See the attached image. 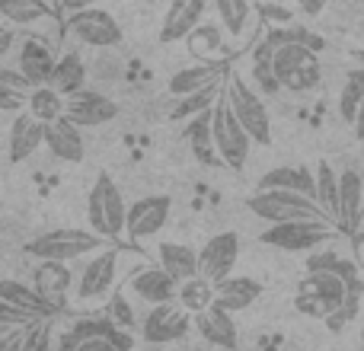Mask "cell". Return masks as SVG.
Returning a JSON list of instances; mask_svg holds the SVG:
<instances>
[{"label":"cell","mask_w":364,"mask_h":351,"mask_svg":"<svg viewBox=\"0 0 364 351\" xmlns=\"http://www.w3.org/2000/svg\"><path fill=\"white\" fill-rule=\"evenodd\" d=\"M246 207L256 214L259 220L275 224H333L336 220L323 211V205L316 198L297 192H282V188H256V195L246 198Z\"/></svg>","instance_id":"6da1fadb"},{"label":"cell","mask_w":364,"mask_h":351,"mask_svg":"<svg viewBox=\"0 0 364 351\" xmlns=\"http://www.w3.org/2000/svg\"><path fill=\"white\" fill-rule=\"evenodd\" d=\"M106 239L96 230H83V227H58V230H48L42 237L29 239L26 243V252L38 262H70V259L80 256H96L102 252Z\"/></svg>","instance_id":"7a4b0ae2"},{"label":"cell","mask_w":364,"mask_h":351,"mask_svg":"<svg viewBox=\"0 0 364 351\" xmlns=\"http://www.w3.org/2000/svg\"><path fill=\"white\" fill-rule=\"evenodd\" d=\"M87 220L90 230H96L102 239H119L128 224V207L122 198V188L109 173H100L87 198Z\"/></svg>","instance_id":"3957f363"},{"label":"cell","mask_w":364,"mask_h":351,"mask_svg":"<svg viewBox=\"0 0 364 351\" xmlns=\"http://www.w3.org/2000/svg\"><path fill=\"white\" fill-rule=\"evenodd\" d=\"M346 297L348 288L336 271H310L307 278L301 281L294 297V307L307 316H316V320H333L346 310Z\"/></svg>","instance_id":"277c9868"},{"label":"cell","mask_w":364,"mask_h":351,"mask_svg":"<svg viewBox=\"0 0 364 351\" xmlns=\"http://www.w3.org/2000/svg\"><path fill=\"white\" fill-rule=\"evenodd\" d=\"M224 93H227V99H230L233 115L240 119V125L250 131L252 144L269 147L272 144V119H269V109H265V99L259 96V90L250 87L240 74H230L224 83Z\"/></svg>","instance_id":"5b68a950"},{"label":"cell","mask_w":364,"mask_h":351,"mask_svg":"<svg viewBox=\"0 0 364 351\" xmlns=\"http://www.w3.org/2000/svg\"><path fill=\"white\" fill-rule=\"evenodd\" d=\"M275 70H278L282 90H288V93H310V90L320 87V58L304 42L278 45Z\"/></svg>","instance_id":"8992f818"},{"label":"cell","mask_w":364,"mask_h":351,"mask_svg":"<svg viewBox=\"0 0 364 351\" xmlns=\"http://www.w3.org/2000/svg\"><path fill=\"white\" fill-rule=\"evenodd\" d=\"M211 122H214V151L218 157L224 160L230 170H243L246 160H250V151H252V138L240 119L233 115V106L227 99V93L218 99V106L211 109Z\"/></svg>","instance_id":"52a82bcc"},{"label":"cell","mask_w":364,"mask_h":351,"mask_svg":"<svg viewBox=\"0 0 364 351\" xmlns=\"http://www.w3.org/2000/svg\"><path fill=\"white\" fill-rule=\"evenodd\" d=\"M339 227L333 224H275L269 230L259 233L265 246L272 249H284V252H314L320 246L333 243Z\"/></svg>","instance_id":"ba28073f"},{"label":"cell","mask_w":364,"mask_h":351,"mask_svg":"<svg viewBox=\"0 0 364 351\" xmlns=\"http://www.w3.org/2000/svg\"><path fill=\"white\" fill-rule=\"evenodd\" d=\"M119 259L122 252L115 249H102L83 265L80 278H77V301L80 303H102L115 288L119 278Z\"/></svg>","instance_id":"9c48e42d"},{"label":"cell","mask_w":364,"mask_h":351,"mask_svg":"<svg viewBox=\"0 0 364 351\" xmlns=\"http://www.w3.org/2000/svg\"><path fill=\"white\" fill-rule=\"evenodd\" d=\"M68 36H74L90 48H115L122 42V26L115 23L112 13L90 6V10H77L68 16Z\"/></svg>","instance_id":"30bf717a"},{"label":"cell","mask_w":364,"mask_h":351,"mask_svg":"<svg viewBox=\"0 0 364 351\" xmlns=\"http://www.w3.org/2000/svg\"><path fill=\"white\" fill-rule=\"evenodd\" d=\"M192 323L195 320H188V310L182 303H160V307H151V313L141 323V339L147 345H170L188 333Z\"/></svg>","instance_id":"8fae6325"},{"label":"cell","mask_w":364,"mask_h":351,"mask_svg":"<svg viewBox=\"0 0 364 351\" xmlns=\"http://www.w3.org/2000/svg\"><path fill=\"white\" fill-rule=\"evenodd\" d=\"M240 259V237L233 230L214 233L205 246L198 249V265H201V278H208L211 284H220L230 278V271L237 269Z\"/></svg>","instance_id":"7c38bea8"},{"label":"cell","mask_w":364,"mask_h":351,"mask_svg":"<svg viewBox=\"0 0 364 351\" xmlns=\"http://www.w3.org/2000/svg\"><path fill=\"white\" fill-rule=\"evenodd\" d=\"M170 211H173L170 195H144V198H138L132 207H128L125 233L132 239L154 237V233H160L166 227V220H170Z\"/></svg>","instance_id":"4fadbf2b"},{"label":"cell","mask_w":364,"mask_h":351,"mask_svg":"<svg viewBox=\"0 0 364 351\" xmlns=\"http://www.w3.org/2000/svg\"><path fill=\"white\" fill-rule=\"evenodd\" d=\"M64 115H68L77 128L106 125V122L119 119V102L109 99L106 93H96V90H80V93L68 96Z\"/></svg>","instance_id":"5bb4252c"},{"label":"cell","mask_w":364,"mask_h":351,"mask_svg":"<svg viewBox=\"0 0 364 351\" xmlns=\"http://www.w3.org/2000/svg\"><path fill=\"white\" fill-rule=\"evenodd\" d=\"M211 4L214 0H173L160 26V42H182L186 36H192Z\"/></svg>","instance_id":"9a60e30c"},{"label":"cell","mask_w":364,"mask_h":351,"mask_svg":"<svg viewBox=\"0 0 364 351\" xmlns=\"http://www.w3.org/2000/svg\"><path fill=\"white\" fill-rule=\"evenodd\" d=\"M128 288H132L141 301L151 303V307L179 301V281L164 269V265H157V269H154V265H151V269H141L138 275L128 281Z\"/></svg>","instance_id":"2e32d148"},{"label":"cell","mask_w":364,"mask_h":351,"mask_svg":"<svg viewBox=\"0 0 364 351\" xmlns=\"http://www.w3.org/2000/svg\"><path fill=\"white\" fill-rule=\"evenodd\" d=\"M32 288L55 310H64L68 291L74 288V271L68 269V262H38L36 271H32Z\"/></svg>","instance_id":"e0dca14e"},{"label":"cell","mask_w":364,"mask_h":351,"mask_svg":"<svg viewBox=\"0 0 364 351\" xmlns=\"http://www.w3.org/2000/svg\"><path fill=\"white\" fill-rule=\"evenodd\" d=\"M16 68L23 70L26 80H29L32 87H48L51 74H55V68H58V58L42 38H26V42L19 45V64Z\"/></svg>","instance_id":"ac0fdd59"},{"label":"cell","mask_w":364,"mask_h":351,"mask_svg":"<svg viewBox=\"0 0 364 351\" xmlns=\"http://www.w3.org/2000/svg\"><path fill=\"white\" fill-rule=\"evenodd\" d=\"M195 329H198V335L208 342V345L214 348H227L233 351L240 345V335H237V323H233V313H227L224 307H218L214 303L211 310H205V313L195 316Z\"/></svg>","instance_id":"d6986e66"},{"label":"cell","mask_w":364,"mask_h":351,"mask_svg":"<svg viewBox=\"0 0 364 351\" xmlns=\"http://www.w3.org/2000/svg\"><path fill=\"white\" fill-rule=\"evenodd\" d=\"M45 122H38L32 112H19L10 125V163L29 160L45 144Z\"/></svg>","instance_id":"ffe728a7"},{"label":"cell","mask_w":364,"mask_h":351,"mask_svg":"<svg viewBox=\"0 0 364 351\" xmlns=\"http://www.w3.org/2000/svg\"><path fill=\"white\" fill-rule=\"evenodd\" d=\"M45 147L51 151V157L64 160V163H80L83 160V138H80V128L64 115V119L51 122L45 128Z\"/></svg>","instance_id":"44dd1931"},{"label":"cell","mask_w":364,"mask_h":351,"mask_svg":"<svg viewBox=\"0 0 364 351\" xmlns=\"http://www.w3.org/2000/svg\"><path fill=\"white\" fill-rule=\"evenodd\" d=\"M361 195H364L361 176L355 170H342V182H339V230L348 233V237H358Z\"/></svg>","instance_id":"7402d4cb"},{"label":"cell","mask_w":364,"mask_h":351,"mask_svg":"<svg viewBox=\"0 0 364 351\" xmlns=\"http://www.w3.org/2000/svg\"><path fill=\"white\" fill-rule=\"evenodd\" d=\"M259 188H282V192H297L307 195V198H316V170H307V166H275L259 179Z\"/></svg>","instance_id":"603a6c76"},{"label":"cell","mask_w":364,"mask_h":351,"mask_svg":"<svg viewBox=\"0 0 364 351\" xmlns=\"http://www.w3.org/2000/svg\"><path fill=\"white\" fill-rule=\"evenodd\" d=\"M218 288V307H224L227 313H240V310H250L252 303L259 301L262 294V284L256 278H246V275H230L227 281L214 284Z\"/></svg>","instance_id":"cb8c5ba5"},{"label":"cell","mask_w":364,"mask_h":351,"mask_svg":"<svg viewBox=\"0 0 364 351\" xmlns=\"http://www.w3.org/2000/svg\"><path fill=\"white\" fill-rule=\"evenodd\" d=\"M224 77H220V64H192V68H179L176 74L170 77V93L173 99H182V96H192V93H201V90L214 87V83H220Z\"/></svg>","instance_id":"d4e9b609"},{"label":"cell","mask_w":364,"mask_h":351,"mask_svg":"<svg viewBox=\"0 0 364 351\" xmlns=\"http://www.w3.org/2000/svg\"><path fill=\"white\" fill-rule=\"evenodd\" d=\"M250 74L259 93H282L278 70H275V45H272L269 36L262 42H256V48L250 51Z\"/></svg>","instance_id":"484cf974"},{"label":"cell","mask_w":364,"mask_h":351,"mask_svg":"<svg viewBox=\"0 0 364 351\" xmlns=\"http://www.w3.org/2000/svg\"><path fill=\"white\" fill-rule=\"evenodd\" d=\"M160 265L170 271L173 278L182 284V281H192V278L201 275V265H198V252L186 243H160Z\"/></svg>","instance_id":"4316f807"},{"label":"cell","mask_w":364,"mask_h":351,"mask_svg":"<svg viewBox=\"0 0 364 351\" xmlns=\"http://www.w3.org/2000/svg\"><path fill=\"white\" fill-rule=\"evenodd\" d=\"M0 301H4V303H13V307L29 310V313L42 316V320H51V316L58 313V310L51 307V303L45 301V297L38 294V291L32 288V284H26V281H13V278L0 281Z\"/></svg>","instance_id":"83f0119b"},{"label":"cell","mask_w":364,"mask_h":351,"mask_svg":"<svg viewBox=\"0 0 364 351\" xmlns=\"http://www.w3.org/2000/svg\"><path fill=\"white\" fill-rule=\"evenodd\" d=\"M4 23L19 26V29H36L42 23H51V6L45 0H0Z\"/></svg>","instance_id":"f1b7e54d"},{"label":"cell","mask_w":364,"mask_h":351,"mask_svg":"<svg viewBox=\"0 0 364 351\" xmlns=\"http://www.w3.org/2000/svg\"><path fill=\"white\" fill-rule=\"evenodd\" d=\"M55 93H61L64 99L80 90H87V68H83V58L77 51H68V55L58 58V68L51 74V83H48Z\"/></svg>","instance_id":"f546056e"},{"label":"cell","mask_w":364,"mask_h":351,"mask_svg":"<svg viewBox=\"0 0 364 351\" xmlns=\"http://www.w3.org/2000/svg\"><path fill=\"white\" fill-rule=\"evenodd\" d=\"M119 333L122 329L115 320H77L74 326L61 335V342H58L55 351H77L90 339H115Z\"/></svg>","instance_id":"4dcf8cb0"},{"label":"cell","mask_w":364,"mask_h":351,"mask_svg":"<svg viewBox=\"0 0 364 351\" xmlns=\"http://www.w3.org/2000/svg\"><path fill=\"white\" fill-rule=\"evenodd\" d=\"M224 83H214V87L201 90V93H192V96H182V99H176L170 106V112H166V119L173 122H186V119H198V115H205L211 106H218V99L224 96Z\"/></svg>","instance_id":"1f68e13d"},{"label":"cell","mask_w":364,"mask_h":351,"mask_svg":"<svg viewBox=\"0 0 364 351\" xmlns=\"http://www.w3.org/2000/svg\"><path fill=\"white\" fill-rule=\"evenodd\" d=\"M339 182H342V173H336L329 166V160L316 163V201L336 220V227H339Z\"/></svg>","instance_id":"d6a6232c"},{"label":"cell","mask_w":364,"mask_h":351,"mask_svg":"<svg viewBox=\"0 0 364 351\" xmlns=\"http://www.w3.org/2000/svg\"><path fill=\"white\" fill-rule=\"evenodd\" d=\"M214 10H218V19L227 36L230 38L246 36V29H250V23H252L250 0H214Z\"/></svg>","instance_id":"836d02e7"},{"label":"cell","mask_w":364,"mask_h":351,"mask_svg":"<svg viewBox=\"0 0 364 351\" xmlns=\"http://www.w3.org/2000/svg\"><path fill=\"white\" fill-rule=\"evenodd\" d=\"M179 303L192 316H198V313H205V310H211L214 303H218V288L201 275L192 278V281H182L179 284Z\"/></svg>","instance_id":"e575fe53"},{"label":"cell","mask_w":364,"mask_h":351,"mask_svg":"<svg viewBox=\"0 0 364 351\" xmlns=\"http://www.w3.org/2000/svg\"><path fill=\"white\" fill-rule=\"evenodd\" d=\"M186 138L188 144H192V153L198 163H211L214 160V122H211V112L198 115V119H192L186 125Z\"/></svg>","instance_id":"d590c367"},{"label":"cell","mask_w":364,"mask_h":351,"mask_svg":"<svg viewBox=\"0 0 364 351\" xmlns=\"http://www.w3.org/2000/svg\"><path fill=\"white\" fill-rule=\"evenodd\" d=\"M29 112L36 115L38 122H45V125H51V122L64 119V106H68V99H64L61 93H55L51 87H36L29 96Z\"/></svg>","instance_id":"8d00e7d4"},{"label":"cell","mask_w":364,"mask_h":351,"mask_svg":"<svg viewBox=\"0 0 364 351\" xmlns=\"http://www.w3.org/2000/svg\"><path fill=\"white\" fill-rule=\"evenodd\" d=\"M361 102H364V68H348L346 87H342V93H339V112H342V119L355 125Z\"/></svg>","instance_id":"74e56055"},{"label":"cell","mask_w":364,"mask_h":351,"mask_svg":"<svg viewBox=\"0 0 364 351\" xmlns=\"http://www.w3.org/2000/svg\"><path fill=\"white\" fill-rule=\"evenodd\" d=\"M38 323H45L42 316H36V313H29V310H23V307H13V303L0 301V326L4 329H32V326H38Z\"/></svg>","instance_id":"f35d334b"},{"label":"cell","mask_w":364,"mask_h":351,"mask_svg":"<svg viewBox=\"0 0 364 351\" xmlns=\"http://www.w3.org/2000/svg\"><path fill=\"white\" fill-rule=\"evenodd\" d=\"M0 90H13V93H19V96H26V99H29L36 87L26 80V74L19 68H4V70H0Z\"/></svg>","instance_id":"ab89813d"},{"label":"cell","mask_w":364,"mask_h":351,"mask_svg":"<svg viewBox=\"0 0 364 351\" xmlns=\"http://www.w3.org/2000/svg\"><path fill=\"white\" fill-rule=\"evenodd\" d=\"M23 351H51V326H48V320L38 323V326H32L29 333H26Z\"/></svg>","instance_id":"60d3db41"},{"label":"cell","mask_w":364,"mask_h":351,"mask_svg":"<svg viewBox=\"0 0 364 351\" xmlns=\"http://www.w3.org/2000/svg\"><path fill=\"white\" fill-rule=\"evenodd\" d=\"M77 351H132V339L125 333H119L115 339H90Z\"/></svg>","instance_id":"b9f144b4"},{"label":"cell","mask_w":364,"mask_h":351,"mask_svg":"<svg viewBox=\"0 0 364 351\" xmlns=\"http://www.w3.org/2000/svg\"><path fill=\"white\" fill-rule=\"evenodd\" d=\"M26 333H29V329H6L4 339H0V351H23Z\"/></svg>","instance_id":"7bdbcfd3"},{"label":"cell","mask_w":364,"mask_h":351,"mask_svg":"<svg viewBox=\"0 0 364 351\" xmlns=\"http://www.w3.org/2000/svg\"><path fill=\"white\" fill-rule=\"evenodd\" d=\"M294 4H297V10H301L304 16H320V13L326 10L329 0H294Z\"/></svg>","instance_id":"ee69618b"},{"label":"cell","mask_w":364,"mask_h":351,"mask_svg":"<svg viewBox=\"0 0 364 351\" xmlns=\"http://www.w3.org/2000/svg\"><path fill=\"white\" fill-rule=\"evenodd\" d=\"M112 307H115V323H119V326H132V307L125 303V297L119 294Z\"/></svg>","instance_id":"f6af8a7d"},{"label":"cell","mask_w":364,"mask_h":351,"mask_svg":"<svg viewBox=\"0 0 364 351\" xmlns=\"http://www.w3.org/2000/svg\"><path fill=\"white\" fill-rule=\"evenodd\" d=\"M16 106H19L16 93H13V90H0V109H4V112H16Z\"/></svg>","instance_id":"bcb514c9"},{"label":"cell","mask_w":364,"mask_h":351,"mask_svg":"<svg viewBox=\"0 0 364 351\" xmlns=\"http://www.w3.org/2000/svg\"><path fill=\"white\" fill-rule=\"evenodd\" d=\"M100 0H61V6L68 13H77V10H90V6H96Z\"/></svg>","instance_id":"7dc6e473"},{"label":"cell","mask_w":364,"mask_h":351,"mask_svg":"<svg viewBox=\"0 0 364 351\" xmlns=\"http://www.w3.org/2000/svg\"><path fill=\"white\" fill-rule=\"evenodd\" d=\"M352 131H355V138H358V141H364V102H361V109H358V119H355Z\"/></svg>","instance_id":"c3c4849f"},{"label":"cell","mask_w":364,"mask_h":351,"mask_svg":"<svg viewBox=\"0 0 364 351\" xmlns=\"http://www.w3.org/2000/svg\"><path fill=\"white\" fill-rule=\"evenodd\" d=\"M352 58H355V61H358L361 68H364V48H355V51H352Z\"/></svg>","instance_id":"681fc988"},{"label":"cell","mask_w":364,"mask_h":351,"mask_svg":"<svg viewBox=\"0 0 364 351\" xmlns=\"http://www.w3.org/2000/svg\"><path fill=\"white\" fill-rule=\"evenodd\" d=\"M361 342H364V329H361Z\"/></svg>","instance_id":"f907efd6"}]
</instances>
